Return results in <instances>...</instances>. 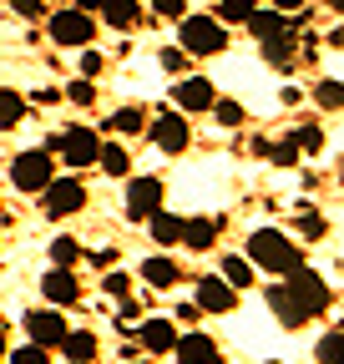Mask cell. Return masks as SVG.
I'll return each instance as SVG.
<instances>
[{
  "instance_id": "obj_1",
  "label": "cell",
  "mask_w": 344,
  "mask_h": 364,
  "mask_svg": "<svg viewBox=\"0 0 344 364\" xmlns=\"http://www.w3.org/2000/svg\"><path fill=\"white\" fill-rule=\"evenodd\" d=\"M329 304H334L329 284L319 279L314 268H304V263H299L294 273H284V284L269 289V309L279 314V324H284V329H304L309 318L324 314Z\"/></svg>"
},
{
  "instance_id": "obj_2",
  "label": "cell",
  "mask_w": 344,
  "mask_h": 364,
  "mask_svg": "<svg viewBox=\"0 0 344 364\" xmlns=\"http://www.w3.org/2000/svg\"><path fill=\"white\" fill-rule=\"evenodd\" d=\"M299 263H304L299 243H289L284 233H274V228H258V233L248 238V268H264V273H274V279H284V273H294Z\"/></svg>"
},
{
  "instance_id": "obj_3",
  "label": "cell",
  "mask_w": 344,
  "mask_h": 364,
  "mask_svg": "<svg viewBox=\"0 0 344 364\" xmlns=\"http://www.w3.org/2000/svg\"><path fill=\"white\" fill-rule=\"evenodd\" d=\"M178 51L183 56H218V51H228V31L213 21V16H183Z\"/></svg>"
},
{
  "instance_id": "obj_4",
  "label": "cell",
  "mask_w": 344,
  "mask_h": 364,
  "mask_svg": "<svg viewBox=\"0 0 344 364\" xmlns=\"http://www.w3.org/2000/svg\"><path fill=\"white\" fill-rule=\"evenodd\" d=\"M51 177H56V162H51L46 147L21 152V157L11 162V182H16L21 193H46V188H51Z\"/></svg>"
},
{
  "instance_id": "obj_5",
  "label": "cell",
  "mask_w": 344,
  "mask_h": 364,
  "mask_svg": "<svg viewBox=\"0 0 344 364\" xmlns=\"http://www.w3.org/2000/svg\"><path fill=\"white\" fill-rule=\"evenodd\" d=\"M46 152H61L71 167H92V162H97V152H102V142H97V132H92V127H71V132L51 136Z\"/></svg>"
},
{
  "instance_id": "obj_6",
  "label": "cell",
  "mask_w": 344,
  "mask_h": 364,
  "mask_svg": "<svg viewBox=\"0 0 344 364\" xmlns=\"http://www.w3.org/2000/svg\"><path fill=\"white\" fill-rule=\"evenodd\" d=\"M71 329H66V318L56 314V309H36V314H26V339L36 344V349H61V339H66Z\"/></svg>"
},
{
  "instance_id": "obj_7",
  "label": "cell",
  "mask_w": 344,
  "mask_h": 364,
  "mask_svg": "<svg viewBox=\"0 0 344 364\" xmlns=\"http://www.w3.org/2000/svg\"><path fill=\"white\" fill-rule=\"evenodd\" d=\"M162 193H167L162 177H132V182H127V213H132L137 223H147L162 208Z\"/></svg>"
},
{
  "instance_id": "obj_8",
  "label": "cell",
  "mask_w": 344,
  "mask_h": 364,
  "mask_svg": "<svg viewBox=\"0 0 344 364\" xmlns=\"http://www.w3.org/2000/svg\"><path fill=\"white\" fill-rule=\"evenodd\" d=\"M92 36H97V21L86 11H56L51 16V41L56 46H92Z\"/></svg>"
},
{
  "instance_id": "obj_9",
  "label": "cell",
  "mask_w": 344,
  "mask_h": 364,
  "mask_svg": "<svg viewBox=\"0 0 344 364\" xmlns=\"http://www.w3.org/2000/svg\"><path fill=\"white\" fill-rule=\"evenodd\" d=\"M172 102H178V117H188V112H213L218 91H213V81H208V76H188V81H178Z\"/></svg>"
},
{
  "instance_id": "obj_10",
  "label": "cell",
  "mask_w": 344,
  "mask_h": 364,
  "mask_svg": "<svg viewBox=\"0 0 344 364\" xmlns=\"http://www.w3.org/2000/svg\"><path fill=\"white\" fill-rule=\"evenodd\" d=\"M81 208H86V188H81V182L51 177V188H46V213H51V218H71V213H81Z\"/></svg>"
},
{
  "instance_id": "obj_11",
  "label": "cell",
  "mask_w": 344,
  "mask_h": 364,
  "mask_svg": "<svg viewBox=\"0 0 344 364\" xmlns=\"http://www.w3.org/2000/svg\"><path fill=\"white\" fill-rule=\"evenodd\" d=\"M152 142H157V152L178 157V152L188 147V117H178V112H162V117L152 122Z\"/></svg>"
},
{
  "instance_id": "obj_12",
  "label": "cell",
  "mask_w": 344,
  "mask_h": 364,
  "mask_svg": "<svg viewBox=\"0 0 344 364\" xmlns=\"http://www.w3.org/2000/svg\"><path fill=\"white\" fill-rule=\"evenodd\" d=\"M172 344H178V324H172V318H142L137 349H147V354H172Z\"/></svg>"
},
{
  "instance_id": "obj_13",
  "label": "cell",
  "mask_w": 344,
  "mask_h": 364,
  "mask_svg": "<svg viewBox=\"0 0 344 364\" xmlns=\"http://www.w3.org/2000/svg\"><path fill=\"white\" fill-rule=\"evenodd\" d=\"M238 294L223 284V279H203L198 284V314H233Z\"/></svg>"
},
{
  "instance_id": "obj_14",
  "label": "cell",
  "mask_w": 344,
  "mask_h": 364,
  "mask_svg": "<svg viewBox=\"0 0 344 364\" xmlns=\"http://www.w3.org/2000/svg\"><path fill=\"white\" fill-rule=\"evenodd\" d=\"M218 218H183V233H178V243H188L193 253H203V248H213L218 243Z\"/></svg>"
},
{
  "instance_id": "obj_15",
  "label": "cell",
  "mask_w": 344,
  "mask_h": 364,
  "mask_svg": "<svg viewBox=\"0 0 344 364\" xmlns=\"http://www.w3.org/2000/svg\"><path fill=\"white\" fill-rule=\"evenodd\" d=\"M41 294H46L51 304H76L81 299V284H76L71 268H51L46 279H41Z\"/></svg>"
},
{
  "instance_id": "obj_16",
  "label": "cell",
  "mask_w": 344,
  "mask_h": 364,
  "mask_svg": "<svg viewBox=\"0 0 344 364\" xmlns=\"http://www.w3.org/2000/svg\"><path fill=\"white\" fill-rule=\"evenodd\" d=\"M97 11L107 16L112 31H132V26L142 21V6H137V0H97Z\"/></svg>"
},
{
  "instance_id": "obj_17",
  "label": "cell",
  "mask_w": 344,
  "mask_h": 364,
  "mask_svg": "<svg viewBox=\"0 0 344 364\" xmlns=\"http://www.w3.org/2000/svg\"><path fill=\"white\" fill-rule=\"evenodd\" d=\"M243 26H248V31H253L258 41H269V36H284V31H289V21H284V16H279L274 6H253ZM289 36H294V31H289Z\"/></svg>"
},
{
  "instance_id": "obj_18",
  "label": "cell",
  "mask_w": 344,
  "mask_h": 364,
  "mask_svg": "<svg viewBox=\"0 0 344 364\" xmlns=\"http://www.w3.org/2000/svg\"><path fill=\"white\" fill-rule=\"evenodd\" d=\"M172 349H178V364H208L213 354H218V349H213V339L208 334H178V344H172Z\"/></svg>"
},
{
  "instance_id": "obj_19",
  "label": "cell",
  "mask_w": 344,
  "mask_h": 364,
  "mask_svg": "<svg viewBox=\"0 0 344 364\" xmlns=\"http://www.w3.org/2000/svg\"><path fill=\"white\" fill-rule=\"evenodd\" d=\"M142 284H152V289H172V284H178V263H172V258H147L142 263Z\"/></svg>"
},
{
  "instance_id": "obj_20",
  "label": "cell",
  "mask_w": 344,
  "mask_h": 364,
  "mask_svg": "<svg viewBox=\"0 0 344 364\" xmlns=\"http://www.w3.org/2000/svg\"><path fill=\"white\" fill-rule=\"evenodd\" d=\"M264 61H269L274 71H289V66H294V36H289V31L264 41Z\"/></svg>"
},
{
  "instance_id": "obj_21",
  "label": "cell",
  "mask_w": 344,
  "mask_h": 364,
  "mask_svg": "<svg viewBox=\"0 0 344 364\" xmlns=\"http://www.w3.org/2000/svg\"><path fill=\"white\" fill-rule=\"evenodd\" d=\"M61 354L71 364H97V334H66L61 339Z\"/></svg>"
},
{
  "instance_id": "obj_22",
  "label": "cell",
  "mask_w": 344,
  "mask_h": 364,
  "mask_svg": "<svg viewBox=\"0 0 344 364\" xmlns=\"http://www.w3.org/2000/svg\"><path fill=\"white\" fill-rule=\"evenodd\" d=\"M147 228H152V238H157V243H178L183 218H178V213H167V208H157V213L147 218Z\"/></svg>"
},
{
  "instance_id": "obj_23",
  "label": "cell",
  "mask_w": 344,
  "mask_h": 364,
  "mask_svg": "<svg viewBox=\"0 0 344 364\" xmlns=\"http://www.w3.org/2000/svg\"><path fill=\"white\" fill-rule=\"evenodd\" d=\"M26 122V97H21V91H11V86H0V127H21Z\"/></svg>"
},
{
  "instance_id": "obj_24",
  "label": "cell",
  "mask_w": 344,
  "mask_h": 364,
  "mask_svg": "<svg viewBox=\"0 0 344 364\" xmlns=\"http://www.w3.org/2000/svg\"><path fill=\"white\" fill-rule=\"evenodd\" d=\"M218 279H223L233 294H243V289L253 284V268H248V258H223V273H218Z\"/></svg>"
},
{
  "instance_id": "obj_25",
  "label": "cell",
  "mask_w": 344,
  "mask_h": 364,
  "mask_svg": "<svg viewBox=\"0 0 344 364\" xmlns=\"http://www.w3.org/2000/svg\"><path fill=\"white\" fill-rule=\"evenodd\" d=\"M112 132H122V136H132V132H142L147 127V112L142 107H122V112H112V122H107Z\"/></svg>"
},
{
  "instance_id": "obj_26",
  "label": "cell",
  "mask_w": 344,
  "mask_h": 364,
  "mask_svg": "<svg viewBox=\"0 0 344 364\" xmlns=\"http://www.w3.org/2000/svg\"><path fill=\"white\" fill-rule=\"evenodd\" d=\"M97 167H107L112 177H127V167H132V162H127V147H117V142H107V147L97 152Z\"/></svg>"
},
{
  "instance_id": "obj_27",
  "label": "cell",
  "mask_w": 344,
  "mask_h": 364,
  "mask_svg": "<svg viewBox=\"0 0 344 364\" xmlns=\"http://www.w3.org/2000/svg\"><path fill=\"white\" fill-rule=\"evenodd\" d=\"M248 11H253V0H223V6H218V16H213V21H218L223 31H228V21H248Z\"/></svg>"
},
{
  "instance_id": "obj_28",
  "label": "cell",
  "mask_w": 344,
  "mask_h": 364,
  "mask_svg": "<svg viewBox=\"0 0 344 364\" xmlns=\"http://www.w3.org/2000/svg\"><path fill=\"white\" fill-rule=\"evenodd\" d=\"M314 102H319L324 112H339V107H344V86H339V81H319V86H314Z\"/></svg>"
},
{
  "instance_id": "obj_29",
  "label": "cell",
  "mask_w": 344,
  "mask_h": 364,
  "mask_svg": "<svg viewBox=\"0 0 344 364\" xmlns=\"http://www.w3.org/2000/svg\"><path fill=\"white\" fill-rule=\"evenodd\" d=\"M264 157H269L274 167H294V162H299V147H294V142H264Z\"/></svg>"
},
{
  "instance_id": "obj_30",
  "label": "cell",
  "mask_w": 344,
  "mask_h": 364,
  "mask_svg": "<svg viewBox=\"0 0 344 364\" xmlns=\"http://www.w3.org/2000/svg\"><path fill=\"white\" fill-rule=\"evenodd\" d=\"M289 142H294L299 152H319V147H324V132H319V127L309 122V127H299V132L289 136Z\"/></svg>"
},
{
  "instance_id": "obj_31",
  "label": "cell",
  "mask_w": 344,
  "mask_h": 364,
  "mask_svg": "<svg viewBox=\"0 0 344 364\" xmlns=\"http://www.w3.org/2000/svg\"><path fill=\"white\" fill-rule=\"evenodd\" d=\"M51 258H56V268H71V263L81 258V243H76V238H56V243H51Z\"/></svg>"
},
{
  "instance_id": "obj_32",
  "label": "cell",
  "mask_w": 344,
  "mask_h": 364,
  "mask_svg": "<svg viewBox=\"0 0 344 364\" xmlns=\"http://www.w3.org/2000/svg\"><path fill=\"white\" fill-rule=\"evenodd\" d=\"M107 71V56L102 51H92V46H86V51H81V81H97Z\"/></svg>"
},
{
  "instance_id": "obj_33",
  "label": "cell",
  "mask_w": 344,
  "mask_h": 364,
  "mask_svg": "<svg viewBox=\"0 0 344 364\" xmlns=\"http://www.w3.org/2000/svg\"><path fill=\"white\" fill-rule=\"evenodd\" d=\"M66 102H71V107H92V102H97V86H92V81H71V86H66Z\"/></svg>"
},
{
  "instance_id": "obj_34",
  "label": "cell",
  "mask_w": 344,
  "mask_h": 364,
  "mask_svg": "<svg viewBox=\"0 0 344 364\" xmlns=\"http://www.w3.org/2000/svg\"><path fill=\"white\" fill-rule=\"evenodd\" d=\"M6 364H51V354L36 349V344H21L16 354H6Z\"/></svg>"
},
{
  "instance_id": "obj_35",
  "label": "cell",
  "mask_w": 344,
  "mask_h": 364,
  "mask_svg": "<svg viewBox=\"0 0 344 364\" xmlns=\"http://www.w3.org/2000/svg\"><path fill=\"white\" fill-rule=\"evenodd\" d=\"M152 16H162V21H183V16H188V0H152Z\"/></svg>"
},
{
  "instance_id": "obj_36",
  "label": "cell",
  "mask_w": 344,
  "mask_h": 364,
  "mask_svg": "<svg viewBox=\"0 0 344 364\" xmlns=\"http://www.w3.org/2000/svg\"><path fill=\"white\" fill-rule=\"evenodd\" d=\"M11 11L21 21H41V16H46V0H11Z\"/></svg>"
},
{
  "instance_id": "obj_37",
  "label": "cell",
  "mask_w": 344,
  "mask_h": 364,
  "mask_svg": "<svg viewBox=\"0 0 344 364\" xmlns=\"http://www.w3.org/2000/svg\"><path fill=\"white\" fill-rule=\"evenodd\" d=\"M213 117H218L223 127H238V122H243V107H238V102H213Z\"/></svg>"
},
{
  "instance_id": "obj_38",
  "label": "cell",
  "mask_w": 344,
  "mask_h": 364,
  "mask_svg": "<svg viewBox=\"0 0 344 364\" xmlns=\"http://www.w3.org/2000/svg\"><path fill=\"white\" fill-rule=\"evenodd\" d=\"M324 228H329V223H324L319 213H299V233H304V238H324Z\"/></svg>"
},
{
  "instance_id": "obj_39",
  "label": "cell",
  "mask_w": 344,
  "mask_h": 364,
  "mask_svg": "<svg viewBox=\"0 0 344 364\" xmlns=\"http://www.w3.org/2000/svg\"><path fill=\"white\" fill-rule=\"evenodd\" d=\"M339 344H344V339H339V329H334V334H324V339H319V349H314V354H319V364H334V359H339Z\"/></svg>"
},
{
  "instance_id": "obj_40",
  "label": "cell",
  "mask_w": 344,
  "mask_h": 364,
  "mask_svg": "<svg viewBox=\"0 0 344 364\" xmlns=\"http://www.w3.org/2000/svg\"><path fill=\"white\" fill-rule=\"evenodd\" d=\"M157 61H162V66H167V71H183V66H188V56H183V51H178V46H167V51H162V56H157Z\"/></svg>"
},
{
  "instance_id": "obj_41",
  "label": "cell",
  "mask_w": 344,
  "mask_h": 364,
  "mask_svg": "<svg viewBox=\"0 0 344 364\" xmlns=\"http://www.w3.org/2000/svg\"><path fill=\"white\" fill-rule=\"evenodd\" d=\"M127 289H132V279H127V273H107V294H117V299H122Z\"/></svg>"
},
{
  "instance_id": "obj_42",
  "label": "cell",
  "mask_w": 344,
  "mask_h": 364,
  "mask_svg": "<svg viewBox=\"0 0 344 364\" xmlns=\"http://www.w3.org/2000/svg\"><path fill=\"white\" fill-rule=\"evenodd\" d=\"M178 318L183 324H198V304H178Z\"/></svg>"
},
{
  "instance_id": "obj_43",
  "label": "cell",
  "mask_w": 344,
  "mask_h": 364,
  "mask_svg": "<svg viewBox=\"0 0 344 364\" xmlns=\"http://www.w3.org/2000/svg\"><path fill=\"white\" fill-rule=\"evenodd\" d=\"M269 6H274V11L284 16V11H299V6H304V0H269Z\"/></svg>"
},
{
  "instance_id": "obj_44",
  "label": "cell",
  "mask_w": 344,
  "mask_h": 364,
  "mask_svg": "<svg viewBox=\"0 0 344 364\" xmlns=\"http://www.w3.org/2000/svg\"><path fill=\"white\" fill-rule=\"evenodd\" d=\"M0 364H6V329H0Z\"/></svg>"
},
{
  "instance_id": "obj_45",
  "label": "cell",
  "mask_w": 344,
  "mask_h": 364,
  "mask_svg": "<svg viewBox=\"0 0 344 364\" xmlns=\"http://www.w3.org/2000/svg\"><path fill=\"white\" fill-rule=\"evenodd\" d=\"M329 6H334V11H344V0H329Z\"/></svg>"
},
{
  "instance_id": "obj_46",
  "label": "cell",
  "mask_w": 344,
  "mask_h": 364,
  "mask_svg": "<svg viewBox=\"0 0 344 364\" xmlns=\"http://www.w3.org/2000/svg\"><path fill=\"white\" fill-rule=\"evenodd\" d=\"M208 364H223V359H218V354H213V359H208Z\"/></svg>"
}]
</instances>
